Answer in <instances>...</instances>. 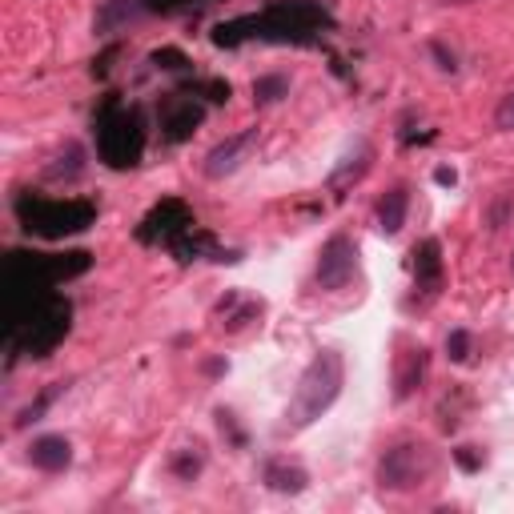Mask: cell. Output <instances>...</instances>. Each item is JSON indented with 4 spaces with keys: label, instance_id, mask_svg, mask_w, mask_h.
<instances>
[{
    "label": "cell",
    "instance_id": "6da1fadb",
    "mask_svg": "<svg viewBox=\"0 0 514 514\" xmlns=\"http://www.w3.org/2000/svg\"><path fill=\"white\" fill-rule=\"evenodd\" d=\"M342 386H346V358L338 350H318L310 358V366L302 370L298 390H294V398L286 406V430L298 434V430L314 426L338 402Z\"/></svg>",
    "mask_w": 514,
    "mask_h": 514
},
{
    "label": "cell",
    "instance_id": "7a4b0ae2",
    "mask_svg": "<svg viewBox=\"0 0 514 514\" xmlns=\"http://www.w3.org/2000/svg\"><path fill=\"white\" fill-rule=\"evenodd\" d=\"M434 450L422 442H398L378 458V486L382 490H418L434 474Z\"/></svg>",
    "mask_w": 514,
    "mask_h": 514
},
{
    "label": "cell",
    "instance_id": "3957f363",
    "mask_svg": "<svg viewBox=\"0 0 514 514\" xmlns=\"http://www.w3.org/2000/svg\"><path fill=\"white\" fill-rule=\"evenodd\" d=\"M21 221L29 233H41V237H65V233H81L89 229L93 221V205L85 201H21Z\"/></svg>",
    "mask_w": 514,
    "mask_h": 514
},
{
    "label": "cell",
    "instance_id": "277c9868",
    "mask_svg": "<svg viewBox=\"0 0 514 514\" xmlns=\"http://www.w3.org/2000/svg\"><path fill=\"white\" fill-rule=\"evenodd\" d=\"M358 270V249L346 233H334L318 253V286L322 290H346Z\"/></svg>",
    "mask_w": 514,
    "mask_h": 514
},
{
    "label": "cell",
    "instance_id": "5b68a950",
    "mask_svg": "<svg viewBox=\"0 0 514 514\" xmlns=\"http://www.w3.org/2000/svg\"><path fill=\"white\" fill-rule=\"evenodd\" d=\"M253 145H257V129H245V133H233V137H225L221 145H213L209 153H205V177L209 181H221V177H229V173H237L241 169V161L253 153Z\"/></svg>",
    "mask_w": 514,
    "mask_h": 514
},
{
    "label": "cell",
    "instance_id": "8992f818",
    "mask_svg": "<svg viewBox=\"0 0 514 514\" xmlns=\"http://www.w3.org/2000/svg\"><path fill=\"white\" fill-rule=\"evenodd\" d=\"M29 458H33L37 470L61 474V470L73 462V446H69V438H61V434H45V438H37V442L29 446Z\"/></svg>",
    "mask_w": 514,
    "mask_h": 514
},
{
    "label": "cell",
    "instance_id": "52a82bcc",
    "mask_svg": "<svg viewBox=\"0 0 514 514\" xmlns=\"http://www.w3.org/2000/svg\"><path fill=\"white\" fill-rule=\"evenodd\" d=\"M262 482L278 494H302L310 486V474L298 466V462H286V458H270L262 466Z\"/></svg>",
    "mask_w": 514,
    "mask_h": 514
},
{
    "label": "cell",
    "instance_id": "ba28073f",
    "mask_svg": "<svg viewBox=\"0 0 514 514\" xmlns=\"http://www.w3.org/2000/svg\"><path fill=\"white\" fill-rule=\"evenodd\" d=\"M422 378H426V350L418 346V350H406L402 358H398V374H394V398L402 402V398H410L418 386H422Z\"/></svg>",
    "mask_w": 514,
    "mask_h": 514
},
{
    "label": "cell",
    "instance_id": "9c48e42d",
    "mask_svg": "<svg viewBox=\"0 0 514 514\" xmlns=\"http://www.w3.org/2000/svg\"><path fill=\"white\" fill-rule=\"evenodd\" d=\"M406 205H410V193H406V185H394L390 193H382L378 197V229L382 233H398L402 225H406Z\"/></svg>",
    "mask_w": 514,
    "mask_h": 514
},
{
    "label": "cell",
    "instance_id": "30bf717a",
    "mask_svg": "<svg viewBox=\"0 0 514 514\" xmlns=\"http://www.w3.org/2000/svg\"><path fill=\"white\" fill-rule=\"evenodd\" d=\"M442 249H438V241L430 237V241H422L418 249H414V274H418V286H426V290H434L438 286V278H442V257H438Z\"/></svg>",
    "mask_w": 514,
    "mask_h": 514
},
{
    "label": "cell",
    "instance_id": "8fae6325",
    "mask_svg": "<svg viewBox=\"0 0 514 514\" xmlns=\"http://www.w3.org/2000/svg\"><path fill=\"white\" fill-rule=\"evenodd\" d=\"M201 117H205V109H201V105H193V101H181L173 113H165V129H169V141H181V137H189V129H193V125H201Z\"/></svg>",
    "mask_w": 514,
    "mask_h": 514
},
{
    "label": "cell",
    "instance_id": "7c38bea8",
    "mask_svg": "<svg viewBox=\"0 0 514 514\" xmlns=\"http://www.w3.org/2000/svg\"><path fill=\"white\" fill-rule=\"evenodd\" d=\"M286 77H262V81H253V101L257 105H274V101H282L286 97Z\"/></svg>",
    "mask_w": 514,
    "mask_h": 514
},
{
    "label": "cell",
    "instance_id": "4fadbf2b",
    "mask_svg": "<svg viewBox=\"0 0 514 514\" xmlns=\"http://www.w3.org/2000/svg\"><path fill=\"white\" fill-rule=\"evenodd\" d=\"M446 354H450V362H466V358H470V334H466V330H450Z\"/></svg>",
    "mask_w": 514,
    "mask_h": 514
},
{
    "label": "cell",
    "instance_id": "5bb4252c",
    "mask_svg": "<svg viewBox=\"0 0 514 514\" xmlns=\"http://www.w3.org/2000/svg\"><path fill=\"white\" fill-rule=\"evenodd\" d=\"M57 394H61V386L45 390V394H41V398H37V402H33V406H29V410H25L21 418H17V426H29V422H37V418H41V414H45V410L53 406V398H57Z\"/></svg>",
    "mask_w": 514,
    "mask_h": 514
},
{
    "label": "cell",
    "instance_id": "9a60e30c",
    "mask_svg": "<svg viewBox=\"0 0 514 514\" xmlns=\"http://www.w3.org/2000/svg\"><path fill=\"white\" fill-rule=\"evenodd\" d=\"M494 125H498L502 133H514V93H506V97L498 101V109H494Z\"/></svg>",
    "mask_w": 514,
    "mask_h": 514
},
{
    "label": "cell",
    "instance_id": "2e32d148",
    "mask_svg": "<svg viewBox=\"0 0 514 514\" xmlns=\"http://www.w3.org/2000/svg\"><path fill=\"white\" fill-rule=\"evenodd\" d=\"M454 462H458L462 470H478V466H482V454H478V446H458V450H454Z\"/></svg>",
    "mask_w": 514,
    "mask_h": 514
},
{
    "label": "cell",
    "instance_id": "e0dca14e",
    "mask_svg": "<svg viewBox=\"0 0 514 514\" xmlns=\"http://www.w3.org/2000/svg\"><path fill=\"white\" fill-rule=\"evenodd\" d=\"M173 470H177L181 478H193V474L201 470V454H181V458H173Z\"/></svg>",
    "mask_w": 514,
    "mask_h": 514
},
{
    "label": "cell",
    "instance_id": "ac0fdd59",
    "mask_svg": "<svg viewBox=\"0 0 514 514\" xmlns=\"http://www.w3.org/2000/svg\"><path fill=\"white\" fill-rule=\"evenodd\" d=\"M434 57L442 61V69H446V73H454V69H458V65H454V57H450V53H446L442 45H434Z\"/></svg>",
    "mask_w": 514,
    "mask_h": 514
},
{
    "label": "cell",
    "instance_id": "d6986e66",
    "mask_svg": "<svg viewBox=\"0 0 514 514\" xmlns=\"http://www.w3.org/2000/svg\"><path fill=\"white\" fill-rule=\"evenodd\" d=\"M434 177H438V181H442V185H454V169H438V173H434Z\"/></svg>",
    "mask_w": 514,
    "mask_h": 514
},
{
    "label": "cell",
    "instance_id": "ffe728a7",
    "mask_svg": "<svg viewBox=\"0 0 514 514\" xmlns=\"http://www.w3.org/2000/svg\"><path fill=\"white\" fill-rule=\"evenodd\" d=\"M438 5H474V0H438Z\"/></svg>",
    "mask_w": 514,
    "mask_h": 514
},
{
    "label": "cell",
    "instance_id": "44dd1931",
    "mask_svg": "<svg viewBox=\"0 0 514 514\" xmlns=\"http://www.w3.org/2000/svg\"><path fill=\"white\" fill-rule=\"evenodd\" d=\"M510 266H514V257H510Z\"/></svg>",
    "mask_w": 514,
    "mask_h": 514
}]
</instances>
